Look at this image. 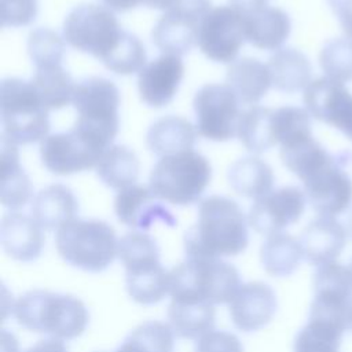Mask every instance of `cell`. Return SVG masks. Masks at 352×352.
Returning a JSON list of instances; mask_svg holds the SVG:
<instances>
[{
    "label": "cell",
    "mask_w": 352,
    "mask_h": 352,
    "mask_svg": "<svg viewBox=\"0 0 352 352\" xmlns=\"http://www.w3.org/2000/svg\"><path fill=\"white\" fill-rule=\"evenodd\" d=\"M302 100L311 117L334 126L352 140V94L346 87L329 77L308 84Z\"/></svg>",
    "instance_id": "16"
},
{
    "label": "cell",
    "mask_w": 352,
    "mask_h": 352,
    "mask_svg": "<svg viewBox=\"0 0 352 352\" xmlns=\"http://www.w3.org/2000/svg\"><path fill=\"white\" fill-rule=\"evenodd\" d=\"M226 84L235 92L241 103L252 106L260 102L272 87L268 66L250 56L235 59L228 65Z\"/></svg>",
    "instance_id": "26"
},
{
    "label": "cell",
    "mask_w": 352,
    "mask_h": 352,
    "mask_svg": "<svg viewBox=\"0 0 352 352\" xmlns=\"http://www.w3.org/2000/svg\"><path fill=\"white\" fill-rule=\"evenodd\" d=\"M348 267H349V270H351V274H352V258H351V261H349V265H348Z\"/></svg>",
    "instance_id": "51"
},
{
    "label": "cell",
    "mask_w": 352,
    "mask_h": 352,
    "mask_svg": "<svg viewBox=\"0 0 352 352\" xmlns=\"http://www.w3.org/2000/svg\"><path fill=\"white\" fill-rule=\"evenodd\" d=\"M305 204L304 190L283 186L254 199L248 223L256 232L270 236L297 223L305 210Z\"/></svg>",
    "instance_id": "14"
},
{
    "label": "cell",
    "mask_w": 352,
    "mask_h": 352,
    "mask_svg": "<svg viewBox=\"0 0 352 352\" xmlns=\"http://www.w3.org/2000/svg\"><path fill=\"white\" fill-rule=\"evenodd\" d=\"M175 333L168 323L147 320L135 327L114 352H173Z\"/></svg>",
    "instance_id": "35"
},
{
    "label": "cell",
    "mask_w": 352,
    "mask_h": 352,
    "mask_svg": "<svg viewBox=\"0 0 352 352\" xmlns=\"http://www.w3.org/2000/svg\"><path fill=\"white\" fill-rule=\"evenodd\" d=\"M14 316L22 327L52 338L73 340L89 322L85 304L76 296L48 290H29L14 305Z\"/></svg>",
    "instance_id": "2"
},
{
    "label": "cell",
    "mask_w": 352,
    "mask_h": 352,
    "mask_svg": "<svg viewBox=\"0 0 352 352\" xmlns=\"http://www.w3.org/2000/svg\"><path fill=\"white\" fill-rule=\"evenodd\" d=\"M319 65L326 77L340 81H352V38L338 37L327 41L319 54Z\"/></svg>",
    "instance_id": "39"
},
{
    "label": "cell",
    "mask_w": 352,
    "mask_h": 352,
    "mask_svg": "<svg viewBox=\"0 0 352 352\" xmlns=\"http://www.w3.org/2000/svg\"><path fill=\"white\" fill-rule=\"evenodd\" d=\"M0 238L4 252L22 263L37 260L44 248L43 228L33 217L19 212L3 216Z\"/></svg>",
    "instance_id": "21"
},
{
    "label": "cell",
    "mask_w": 352,
    "mask_h": 352,
    "mask_svg": "<svg viewBox=\"0 0 352 352\" xmlns=\"http://www.w3.org/2000/svg\"><path fill=\"white\" fill-rule=\"evenodd\" d=\"M346 37L352 38V0H327Z\"/></svg>",
    "instance_id": "44"
},
{
    "label": "cell",
    "mask_w": 352,
    "mask_h": 352,
    "mask_svg": "<svg viewBox=\"0 0 352 352\" xmlns=\"http://www.w3.org/2000/svg\"><path fill=\"white\" fill-rule=\"evenodd\" d=\"M126 30H124L106 6L85 3L74 7L63 22L65 41L80 52L89 54L103 65L120 48Z\"/></svg>",
    "instance_id": "8"
},
{
    "label": "cell",
    "mask_w": 352,
    "mask_h": 352,
    "mask_svg": "<svg viewBox=\"0 0 352 352\" xmlns=\"http://www.w3.org/2000/svg\"><path fill=\"white\" fill-rule=\"evenodd\" d=\"M341 160L336 157L302 180L307 201L319 216L336 217L351 208L352 179L344 170L345 161Z\"/></svg>",
    "instance_id": "15"
},
{
    "label": "cell",
    "mask_w": 352,
    "mask_h": 352,
    "mask_svg": "<svg viewBox=\"0 0 352 352\" xmlns=\"http://www.w3.org/2000/svg\"><path fill=\"white\" fill-rule=\"evenodd\" d=\"M351 304L352 274L349 267L337 261L319 265L314 274V300L308 319L345 333Z\"/></svg>",
    "instance_id": "9"
},
{
    "label": "cell",
    "mask_w": 352,
    "mask_h": 352,
    "mask_svg": "<svg viewBox=\"0 0 352 352\" xmlns=\"http://www.w3.org/2000/svg\"><path fill=\"white\" fill-rule=\"evenodd\" d=\"M272 126L276 144H280V147L312 135L309 113L307 109L297 106H282L274 109Z\"/></svg>",
    "instance_id": "36"
},
{
    "label": "cell",
    "mask_w": 352,
    "mask_h": 352,
    "mask_svg": "<svg viewBox=\"0 0 352 352\" xmlns=\"http://www.w3.org/2000/svg\"><path fill=\"white\" fill-rule=\"evenodd\" d=\"M23 352H67V348L59 338H45L37 341Z\"/></svg>",
    "instance_id": "45"
},
{
    "label": "cell",
    "mask_w": 352,
    "mask_h": 352,
    "mask_svg": "<svg viewBox=\"0 0 352 352\" xmlns=\"http://www.w3.org/2000/svg\"><path fill=\"white\" fill-rule=\"evenodd\" d=\"M3 135L15 144H30L48 136V109L32 81L8 77L1 81Z\"/></svg>",
    "instance_id": "7"
},
{
    "label": "cell",
    "mask_w": 352,
    "mask_h": 352,
    "mask_svg": "<svg viewBox=\"0 0 352 352\" xmlns=\"http://www.w3.org/2000/svg\"><path fill=\"white\" fill-rule=\"evenodd\" d=\"M246 41L245 16L232 6L213 7L204 18L197 44L201 52L217 63H231Z\"/></svg>",
    "instance_id": "12"
},
{
    "label": "cell",
    "mask_w": 352,
    "mask_h": 352,
    "mask_svg": "<svg viewBox=\"0 0 352 352\" xmlns=\"http://www.w3.org/2000/svg\"><path fill=\"white\" fill-rule=\"evenodd\" d=\"M346 232H348V235L352 239V208L349 209L348 216H346Z\"/></svg>",
    "instance_id": "49"
},
{
    "label": "cell",
    "mask_w": 352,
    "mask_h": 352,
    "mask_svg": "<svg viewBox=\"0 0 352 352\" xmlns=\"http://www.w3.org/2000/svg\"><path fill=\"white\" fill-rule=\"evenodd\" d=\"M212 179V166L206 157L195 150L160 158L148 179L153 194L176 206L195 204Z\"/></svg>",
    "instance_id": "6"
},
{
    "label": "cell",
    "mask_w": 352,
    "mask_h": 352,
    "mask_svg": "<svg viewBox=\"0 0 352 352\" xmlns=\"http://www.w3.org/2000/svg\"><path fill=\"white\" fill-rule=\"evenodd\" d=\"M246 41L264 51H276L287 40L292 32L289 15L272 6H265L243 14Z\"/></svg>",
    "instance_id": "22"
},
{
    "label": "cell",
    "mask_w": 352,
    "mask_h": 352,
    "mask_svg": "<svg viewBox=\"0 0 352 352\" xmlns=\"http://www.w3.org/2000/svg\"><path fill=\"white\" fill-rule=\"evenodd\" d=\"M37 11V0H1L3 26H26L36 19Z\"/></svg>",
    "instance_id": "42"
},
{
    "label": "cell",
    "mask_w": 352,
    "mask_h": 352,
    "mask_svg": "<svg viewBox=\"0 0 352 352\" xmlns=\"http://www.w3.org/2000/svg\"><path fill=\"white\" fill-rule=\"evenodd\" d=\"M342 336L336 327L308 319L294 338L293 352H340Z\"/></svg>",
    "instance_id": "40"
},
{
    "label": "cell",
    "mask_w": 352,
    "mask_h": 352,
    "mask_svg": "<svg viewBox=\"0 0 352 352\" xmlns=\"http://www.w3.org/2000/svg\"><path fill=\"white\" fill-rule=\"evenodd\" d=\"M118 257L125 268L133 270L160 261V249L154 238L143 231H132L118 241Z\"/></svg>",
    "instance_id": "37"
},
{
    "label": "cell",
    "mask_w": 352,
    "mask_h": 352,
    "mask_svg": "<svg viewBox=\"0 0 352 352\" xmlns=\"http://www.w3.org/2000/svg\"><path fill=\"white\" fill-rule=\"evenodd\" d=\"M239 99L227 84H205L194 96L195 128L198 135L213 142H227L236 136L242 114Z\"/></svg>",
    "instance_id": "11"
},
{
    "label": "cell",
    "mask_w": 352,
    "mask_h": 352,
    "mask_svg": "<svg viewBox=\"0 0 352 352\" xmlns=\"http://www.w3.org/2000/svg\"><path fill=\"white\" fill-rule=\"evenodd\" d=\"M227 179L236 194L257 199L272 190L275 176L265 161L258 157H243L228 168Z\"/></svg>",
    "instance_id": "28"
},
{
    "label": "cell",
    "mask_w": 352,
    "mask_h": 352,
    "mask_svg": "<svg viewBox=\"0 0 352 352\" xmlns=\"http://www.w3.org/2000/svg\"><path fill=\"white\" fill-rule=\"evenodd\" d=\"M65 38L50 28H37L28 36V54L36 66L62 65L66 45Z\"/></svg>",
    "instance_id": "38"
},
{
    "label": "cell",
    "mask_w": 352,
    "mask_h": 352,
    "mask_svg": "<svg viewBox=\"0 0 352 352\" xmlns=\"http://www.w3.org/2000/svg\"><path fill=\"white\" fill-rule=\"evenodd\" d=\"M78 202L73 191L65 184H50L40 190L32 201V217L43 230H59L76 219Z\"/></svg>",
    "instance_id": "24"
},
{
    "label": "cell",
    "mask_w": 352,
    "mask_h": 352,
    "mask_svg": "<svg viewBox=\"0 0 352 352\" xmlns=\"http://www.w3.org/2000/svg\"><path fill=\"white\" fill-rule=\"evenodd\" d=\"M348 239L346 228L336 219L319 216L309 221L300 235L304 258L312 265L336 261Z\"/></svg>",
    "instance_id": "20"
},
{
    "label": "cell",
    "mask_w": 352,
    "mask_h": 352,
    "mask_svg": "<svg viewBox=\"0 0 352 352\" xmlns=\"http://www.w3.org/2000/svg\"><path fill=\"white\" fill-rule=\"evenodd\" d=\"M140 162L133 150L122 144L110 146L96 165V175L110 188L124 190L136 184Z\"/></svg>",
    "instance_id": "29"
},
{
    "label": "cell",
    "mask_w": 352,
    "mask_h": 352,
    "mask_svg": "<svg viewBox=\"0 0 352 352\" xmlns=\"http://www.w3.org/2000/svg\"><path fill=\"white\" fill-rule=\"evenodd\" d=\"M106 150L76 131L58 132L45 136L40 144L43 165L54 175L67 176L96 168Z\"/></svg>",
    "instance_id": "13"
},
{
    "label": "cell",
    "mask_w": 352,
    "mask_h": 352,
    "mask_svg": "<svg viewBox=\"0 0 352 352\" xmlns=\"http://www.w3.org/2000/svg\"><path fill=\"white\" fill-rule=\"evenodd\" d=\"M279 155L282 164L301 182L336 158L312 135L282 146Z\"/></svg>",
    "instance_id": "31"
},
{
    "label": "cell",
    "mask_w": 352,
    "mask_h": 352,
    "mask_svg": "<svg viewBox=\"0 0 352 352\" xmlns=\"http://www.w3.org/2000/svg\"><path fill=\"white\" fill-rule=\"evenodd\" d=\"M272 110L253 104L242 111L236 136L248 151L261 154L276 144L272 126Z\"/></svg>",
    "instance_id": "33"
},
{
    "label": "cell",
    "mask_w": 352,
    "mask_h": 352,
    "mask_svg": "<svg viewBox=\"0 0 352 352\" xmlns=\"http://www.w3.org/2000/svg\"><path fill=\"white\" fill-rule=\"evenodd\" d=\"M212 8L210 0H176L153 28L154 45L168 55L188 54L197 44L201 23Z\"/></svg>",
    "instance_id": "10"
},
{
    "label": "cell",
    "mask_w": 352,
    "mask_h": 352,
    "mask_svg": "<svg viewBox=\"0 0 352 352\" xmlns=\"http://www.w3.org/2000/svg\"><path fill=\"white\" fill-rule=\"evenodd\" d=\"M48 110H59L73 100L76 84L62 65L36 69L30 80Z\"/></svg>",
    "instance_id": "34"
},
{
    "label": "cell",
    "mask_w": 352,
    "mask_h": 352,
    "mask_svg": "<svg viewBox=\"0 0 352 352\" xmlns=\"http://www.w3.org/2000/svg\"><path fill=\"white\" fill-rule=\"evenodd\" d=\"M241 285L236 268L220 258L187 257L169 271V294L179 302H230Z\"/></svg>",
    "instance_id": "3"
},
{
    "label": "cell",
    "mask_w": 352,
    "mask_h": 352,
    "mask_svg": "<svg viewBox=\"0 0 352 352\" xmlns=\"http://www.w3.org/2000/svg\"><path fill=\"white\" fill-rule=\"evenodd\" d=\"M272 87L293 94L305 89L311 82L312 66L309 59L296 48H279L268 59Z\"/></svg>",
    "instance_id": "27"
},
{
    "label": "cell",
    "mask_w": 352,
    "mask_h": 352,
    "mask_svg": "<svg viewBox=\"0 0 352 352\" xmlns=\"http://www.w3.org/2000/svg\"><path fill=\"white\" fill-rule=\"evenodd\" d=\"M184 76L180 56L164 54L147 63L138 77L140 99L150 107H164L175 98Z\"/></svg>",
    "instance_id": "19"
},
{
    "label": "cell",
    "mask_w": 352,
    "mask_h": 352,
    "mask_svg": "<svg viewBox=\"0 0 352 352\" xmlns=\"http://www.w3.org/2000/svg\"><path fill=\"white\" fill-rule=\"evenodd\" d=\"M169 326L176 337L198 340L214 327V308L209 304L170 301L168 307Z\"/></svg>",
    "instance_id": "32"
},
{
    "label": "cell",
    "mask_w": 352,
    "mask_h": 352,
    "mask_svg": "<svg viewBox=\"0 0 352 352\" xmlns=\"http://www.w3.org/2000/svg\"><path fill=\"white\" fill-rule=\"evenodd\" d=\"M12 140L1 133V205L16 210L23 208L33 195V186L19 162V151Z\"/></svg>",
    "instance_id": "25"
},
{
    "label": "cell",
    "mask_w": 352,
    "mask_h": 352,
    "mask_svg": "<svg viewBox=\"0 0 352 352\" xmlns=\"http://www.w3.org/2000/svg\"><path fill=\"white\" fill-rule=\"evenodd\" d=\"M249 242L248 219L231 198L209 195L199 201L197 221L184 234L190 258H220L242 253Z\"/></svg>",
    "instance_id": "1"
},
{
    "label": "cell",
    "mask_w": 352,
    "mask_h": 352,
    "mask_svg": "<svg viewBox=\"0 0 352 352\" xmlns=\"http://www.w3.org/2000/svg\"><path fill=\"white\" fill-rule=\"evenodd\" d=\"M146 48L143 43L132 33L126 32V36L120 48L104 63L106 69L120 76H131L139 73L146 63Z\"/></svg>",
    "instance_id": "41"
},
{
    "label": "cell",
    "mask_w": 352,
    "mask_h": 352,
    "mask_svg": "<svg viewBox=\"0 0 352 352\" xmlns=\"http://www.w3.org/2000/svg\"><path fill=\"white\" fill-rule=\"evenodd\" d=\"M195 352H243V346L235 334L212 330L197 340Z\"/></svg>",
    "instance_id": "43"
},
{
    "label": "cell",
    "mask_w": 352,
    "mask_h": 352,
    "mask_svg": "<svg viewBox=\"0 0 352 352\" xmlns=\"http://www.w3.org/2000/svg\"><path fill=\"white\" fill-rule=\"evenodd\" d=\"M230 6H232L242 14H248L268 6V0H230Z\"/></svg>",
    "instance_id": "46"
},
{
    "label": "cell",
    "mask_w": 352,
    "mask_h": 352,
    "mask_svg": "<svg viewBox=\"0 0 352 352\" xmlns=\"http://www.w3.org/2000/svg\"><path fill=\"white\" fill-rule=\"evenodd\" d=\"M278 307L275 292L264 282L242 283L228 302L230 318L245 333L257 331L274 318Z\"/></svg>",
    "instance_id": "17"
},
{
    "label": "cell",
    "mask_w": 352,
    "mask_h": 352,
    "mask_svg": "<svg viewBox=\"0 0 352 352\" xmlns=\"http://www.w3.org/2000/svg\"><path fill=\"white\" fill-rule=\"evenodd\" d=\"M176 0H143V4L154 10H168Z\"/></svg>",
    "instance_id": "48"
},
{
    "label": "cell",
    "mask_w": 352,
    "mask_h": 352,
    "mask_svg": "<svg viewBox=\"0 0 352 352\" xmlns=\"http://www.w3.org/2000/svg\"><path fill=\"white\" fill-rule=\"evenodd\" d=\"M59 256L85 272L106 270L118 253V241L110 224L98 219H73L56 230Z\"/></svg>",
    "instance_id": "5"
},
{
    "label": "cell",
    "mask_w": 352,
    "mask_h": 352,
    "mask_svg": "<svg viewBox=\"0 0 352 352\" xmlns=\"http://www.w3.org/2000/svg\"><path fill=\"white\" fill-rule=\"evenodd\" d=\"M348 330H351V331H352V304H351L349 316H348Z\"/></svg>",
    "instance_id": "50"
},
{
    "label": "cell",
    "mask_w": 352,
    "mask_h": 352,
    "mask_svg": "<svg viewBox=\"0 0 352 352\" xmlns=\"http://www.w3.org/2000/svg\"><path fill=\"white\" fill-rule=\"evenodd\" d=\"M304 258L300 239L290 234L270 235L260 249V260L267 274L272 276L292 275Z\"/></svg>",
    "instance_id": "30"
},
{
    "label": "cell",
    "mask_w": 352,
    "mask_h": 352,
    "mask_svg": "<svg viewBox=\"0 0 352 352\" xmlns=\"http://www.w3.org/2000/svg\"><path fill=\"white\" fill-rule=\"evenodd\" d=\"M114 212L117 219L135 230H148L155 223L168 227L177 224L173 213L162 205L150 187L133 184L120 190L114 198Z\"/></svg>",
    "instance_id": "18"
},
{
    "label": "cell",
    "mask_w": 352,
    "mask_h": 352,
    "mask_svg": "<svg viewBox=\"0 0 352 352\" xmlns=\"http://www.w3.org/2000/svg\"><path fill=\"white\" fill-rule=\"evenodd\" d=\"M77 113L72 128L107 150L113 146L120 128V91L116 84L102 77H88L76 84L73 100Z\"/></svg>",
    "instance_id": "4"
},
{
    "label": "cell",
    "mask_w": 352,
    "mask_h": 352,
    "mask_svg": "<svg viewBox=\"0 0 352 352\" xmlns=\"http://www.w3.org/2000/svg\"><path fill=\"white\" fill-rule=\"evenodd\" d=\"M197 133V128L188 120L179 116H165L150 125L146 133V146L154 155L162 158L192 150Z\"/></svg>",
    "instance_id": "23"
},
{
    "label": "cell",
    "mask_w": 352,
    "mask_h": 352,
    "mask_svg": "<svg viewBox=\"0 0 352 352\" xmlns=\"http://www.w3.org/2000/svg\"><path fill=\"white\" fill-rule=\"evenodd\" d=\"M102 1L104 3L106 7L117 12H125V11L133 10L143 3V0H102Z\"/></svg>",
    "instance_id": "47"
}]
</instances>
